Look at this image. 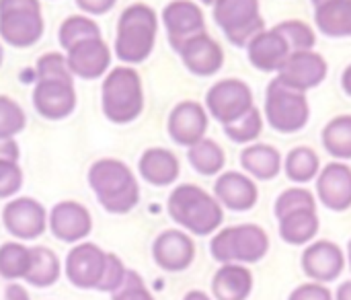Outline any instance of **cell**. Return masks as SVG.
Returning a JSON list of instances; mask_svg holds the SVG:
<instances>
[{
  "label": "cell",
  "mask_w": 351,
  "mask_h": 300,
  "mask_svg": "<svg viewBox=\"0 0 351 300\" xmlns=\"http://www.w3.org/2000/svg\"><path fill=\"white\" fill-rule=\"evenodd\" d=\"M2 220L10 235L19 239H35L47 227V212L31 198H16L6 204Z\"/></svg>",
  "instance_id": "obj_14"
},
{
  "label": "cell",
  "mask_w": 351,
  "mask_h": 300,
  "mask_svg": "<svg viewBox=\"0 0 351 300\" xmlns=\"http://www.w3.org/2000/svg\"><path fill=\"white\" fill-rule=\"evenodd\" d=\"M156 31H158V19L148 4L138 2L128 6L117 21L115 56L128 64L144 62L152 54Z\"/></svg>",
  "instance_id": "obj_3"
},
{
  "label": "cell",
  "mask_w": 351,
  "mask_h": 300,
  "mask_svg": "<svg viewBox=\"0 0 351 300\" xmlns=\"http://www.w3.org/2000/svg\"><path fill=\"white\" fill-rule=\"evenodd\" d=\"M31 249L21 243H4L0 247V276L4 280L25 278L29 272Z\"/></svg>",
  "instance_id": "obj_34"
},
{
  "label": "cell",
  "mask_w": 351,
  "mask_h": 300,
  "mask_svg": "<svg viewBox=\"0 0 351 300\" xmlns=\"http://www.w3.org/2000/svg\"><path fill=\"white\" fill-rule=\"evenodd\" d=\"M107 253L93 243L72 247L66 257V278L78 288H97L105 270Z\"/></svg>",
  "instance_id": "obj_17"
},
{
  "label": "cell",
  "mask_w": 351,
  "mask_h": 300,
  "mask_svg": "<svg viewBox=\"0 0 351 300\" xmlns=\"http://www.w3.org/2000/svg\"><path fill=\"white\" fill-rule=\"evenodd\" d=\"M66 62H68V68L72 74L93 80L107 72V68L111 64V51L101 37L86 39L68 49Z\"/></svg>",
  "instance_id": "obj_22"
},
{
  "label": "cell",
  "mask_w": 351,
  "mask_h": 300,
  "mask_svg": "<svg viewBox=\"0 0 351 300\" xmlns=\"http://www.w3.org/2000/svg\"><path fill=\"white\" fill-rule=\"evenodd\" d=\"M241 165L251 179L269 181L280 175L284 161L280 150L271 144H249L241 152Z\"/></svg>",
  "instance_id": "obj_26"
},
{
  "label": "cell",
  "mask_w": 351,
  "mask_h": 300,
  "mask_svg": "<svg viewBox=\"0 0 351 300\" xmlns=\"http://www.w3.org/2000/svg\"><path fill=\"white\" fill-rule=\"evenodd\" d=\"M6 300H29V292L21 284H10L4 292Z\"/></svg>",
  "instance_id": "obj_46"
},
{
  "label": "cell",
  "mask_w": 351,
  "mask_h": 300,
  "mask_svg": "<svg viewBox=\"0 0 351 300\" xmlns=\"http://www.w3.org/2000/svg\"><path fill=\"white\" fill-rule=\"evenodd\" d=\"M284 173L290 181L304 185L308 181H315L321 171V159L315 148L311 146H296L288 152L284 161Z\"/></svg>",
  "instance_id": "obj_29"
},
{
  "label": "cell",
  "mask_w": 351,
  "mask_h": 300,
  "mask_svg": "<svg viewBox=\"0 0 351 300\" xmlns=\"http://www.w3.org/2000/svg\"><path fill=\"white\" fill-rule=\"evenodd\" d=\"M315 25L327 37H351V0H331L317 6Z\"/></svg>",
  "instance_id": "obj_28"
},
{
  "label": "cell",
  "mask_w": 351,
  "mask_h": 300,
  "mask_svg": "<svg viewBox=\"0 0 351 300\" xmlns=\"http://www.w3.org/2000/svg\"><path fill=\"white\" fill-rule=\"evenodd\" d=\"M179 171V159L167 148H148L140 159V175L156 187L175 183Z\"/></svg>",
  "instance_id": "obj_27"
},
{
  "label": "cell",
  "mask_w": 351,
  "mask_h": 300,
  "mask_svg": "<svg viewBox=\"0 0 351 300\" xmlns=\"http://www.w3.org/2000/svg\"><path fill=\"white\" fill-rule=\"evenodd\" d=\"M263 132V115L257 107H253L251 111H247L241 119L224 126V134L239 144H249L255 142Z\"/></svg>",
  "instance_id": "obj_36"
},
{
  "label": "cell",
  "mask_w": 351,
  "mask_h": 300,
  "mask_svg": "<svg viewBox=\"0 0 351 300\" xmlns=\"http://www.w3.org/2000/svg\"><path fill=\"white\" fill-rule=\"evenodd\" d=\"M162 21L167 27L169 41L175 49L197 33L206 31V19L202 6L191 0H173L162 10Z\"/></svg>",
  "instance_id": "obj_13"
},
{
  "label": "cell",
  "mask_w": 351,
  "mask_h": 300,
  "mask_svg": "<svg viewBox=\"0 0 351 300\" xmlns=\"http://www.w3.org/2000/svg\"><path fill=\"white\" fill-rule=\"evenodd\" d=\"M154 262L167 272H183L195 259V243L183 231H165L156 237Z\"/></svg>",
  "instance_id": "obj_21"
},
{
  "label": "cell",
  "mask_w": 351,
  "mask_h": 300,
  "mask_svg": "<svg viewBox=\"0 0 351 300\" xmlns=\"http://www.w3.org/2000/svg\"><path fill=\"white\" fill-rule=\"evenodd\" d=\"M263 115L267 124L280 134H296L304 130L311 119V105L306 93L290 89L276 76L265 91Z\"/></svg>",
  "instance_id": "obj_6"
},
{
  "label": "cell",
  "mask_w": 351,
  "mask_h": 300,
  "mask_svg": "<svg viewBox=\"0 0 351 300\" xmlns=\"http://www.w3.org/2000/svg\"><path fill=\"white\" fill-rule=\"evenodd\" d=\"M37 80H72V72L68 68L66 56L51 51V54H43L37 60Z\"/></svg>",
  "instance_id": "obj_38"
},
{
  "label": "cell",
  "mask_w": 351,
  "mask_h": 300,
  "mask_svg": "<svg viewBox=\"0 0 351 300\" xmlns=\"http://www.w3.org/2000/svg\"><path fill=\"white\" fill-rule=\"evenodd\" d=\"M348 264H350V270H351V239H350V243H348Z\"/></svg>",
  "instance_id": "obj_50"
},
{
  "label": "cell",
  "mask_w": 351,
  "mask_h": 300,
  "mask_svg": "<svg viewBox=\"0 0 351 300\" xmlns=\"http://www.w3.org/2000/svg\"><path fill=\"white\" fill-rule=\"evenodd\" d=\"M253 107H255L253 91L241 78L218 80L208 91V95H206V109H208V113L216 122H220L222 126H228V124L241 119Z\"/></svg>",
  "instance_id": "obj_9"
},
{
  "label": "cell",
  "mask_w": 351,
  "mask_h": 300,
  "mask_svg": "<svg viewBox=\"0 0 351 300\" xmlns=\"http://www.w3.org/2000/svg\"><path fill=\"white\" fill-rule=\"evenodd\" d=\"M341 86H343L346 95L351 97V64L343 70V74H341Z\"/></svg>",
  "instance_id": "obj_48"
},
{
  "label": "cell",
  "mask_w": 351,
  "mask_h": 300,
  "mask_svg": "<svg viewBox=\"0 0 351 300\" xmlns=\"http://www.w3.org/2000/svg\"><path fill=\"white\" fill-rule=\"evenodd\" d=\"M113 300H154L152 295L146 290L142 278L134 272L128 274V280H123L121 290L113 297Z\"/></svg>",
  "instance_id": "obj_42"
},
{
  "label": "cell",
  "mask_w": 351,
  "mask_h": 300,
  "mask_svg": "<svg viewBox=\"0 0 351 300\" xmlns=\"http://www.w3.org/2000/svg\"><path fill=\"white\" fill-rule=\"evenodd\" d=\"M117 0H76V4L90 14H105L115 6Z\"/></svg>",
  "instance_id": "obj_44"
},
{
  "label": "cell",
  "mask_w": 351,
  "mask_h": 300,
  "mask_svg": "<svg viewBox=\"0 0 351 300\" xmlns=\"http://www.w3.org/2000/svg\"><path fill=\"white\" fill-rule=\"evenodd\" d=\"M346 268V255L333 241H313L302 253V272L319 284L333 282Z\"/></svg>",
  "instance_id": "obj_12"
},
{
  "label": "cell",
  "mask_w": 351,
  "mask_h": 300,
  "mask_svg": "<svg viewBox=\"0 0 351 300\" xmlns=\"http://www.w3.org/2000/svg\"><path fill=\"white\" fill-rule=\"evenodd\" d=\"M177 51H179L185 68L197 76H212L224 64L222 45L214 37H210L206 31L197 33L191 39H187L185 43H181Z\"/></svg>",
  "instance_id": "obj_15"
},
{
  "label": "cell",
  "mask_w": 351,
  "mask_h": 300,
  "mask_svg": "<svg viewBox=\"0 0 351 300\" xmlns=\"http://www.w3.org/2000/svg\"><path fill=\"white\" fill-rule=\"evenodd\" d=\"M93 220L78 202H60L49 214V231L66 243H76L90 233Z\"/></svg>",
  "instance_id": "obj_23"
},
{
  "label": "cell",
  "mask_w": 351,
  "mask_h": 300,
  "mask_svg": "<svg viewBox=\"0 0 351 300\" xmlns=\"http://www.w3.org/2000/svg\"><path fill=\"white\" fill-rule=\"evenodd\" d=\"M2 56H4V51H2V45H0V64H2Z\"/></svg>",
  "instance_id": "obj_53"
},
{
  "label": "cell",
  "mask_w": 351,
  "mask_h": 300,
  "mask_svg": "<svg viewBox=\"0 0 351 300\" xmlns=\"http://www.w3.org/2000/svg\"><path fill=\"white\" fill-rule=\"evenodd\" d=\"M292 49L288 41L284 39L282 33L276 31V27L263 29L247 45L249 62L261 72H280V68L286 64Z\"/></svg>",
  "instance_id": "obj_20"
},
{
  "label": "cell",
  "mask_w": 351,
  "mask_h": 300,
  "mask_svg": "<svg viewBox=\"0 0 351 300\" xmlns=\"http://www.w3.org/2000/svg\"><path fill=\"white\" fill-rule=\"evenodd\" d=\"M25 128V111L8 97H0V138H12Z\"/></svg>",
  "instance_id": "obj_39"
},
{
  "label": "cell",
  "mask_w": 351,
  "mask_h": 300,
  "mask_svg": "<svg viewBox=\"0 0 351 300\" xmlns=\"http://www.w3.org/2000/svg\"><path fill=\"white\" fill-rule=\"evenodd\" d=\"M288 300H333V292L325 284L304 282L290 292Z\"/></svg>",
  "instance_id": "obj_43"
},
{
  "label": "cell",
  "mask_w": 351,
  "mask_h": 300,
  "mask_svg": "<svg viewBox=\"0 0 351 300\" xmlns=\"http://www.w3.org/2000/svg\"><path fill=\"white\" fill-rule=\"evenodd\" d=\"M88 183L101 206L111 214H125L140 200V187L132 169L115 159L97 161L88 171Z\"/></svg>",
  "instance_id": "obj_2"
},
{
  "label": "cell",
  "mask_w": 351,
  "mask_h": 300,
  "mask_svg": "<svg viewBox=\"0 0 351 300\" xmlns=\"http://www.w3.org/2000/svg\"><path fill=\"white\" fill-rule=\"evenodd\" d=\"M187 159L191 163V167L202 173V175H218L222 169H224V163H226V154L222 150V146L210 138H204L199 140L197 144L189 146V152H187Z\"/></svg>",
  "instance_id": "obj_32"
},
{
  "label": "cell",
  "mask_w": 351,
  "mask_h": 300,
  "mask_svg": "<svg viewBox=\"0 0 351 300\" xmlns=\"http://www.w3.org/2000/svg\"><path fill=\"white\" fill-rule=\"evenodd\" d=\"M208 111L197 101H181L169 115V134L181 146H193L206 138Z\"/></svg>",
  "instance_id": "obj_18"
},
{
  "label": "cell",
  "mask_w": 351,
  "mask_h": 300,
  "mask_svg": "<svg viewBox=\"0 0 351 300\" xmlns=\"http://www.w3.org/2000/svg\"><path fill=\"white\" fill-rule=\"evenodd\" d=\"M276 31L284 35L292 51H306V49H315L317 45V33L304 21H298V19L282 21L276 25Z\"/></svg>",
  "instance_id": "obj_35"
},
{
  "label": "cell",
  "mask_w": 351,
  "mask_h": 300,
  "mask_svg": "<svg viewBox=\"0 0 351 300\" xmlns=\"http://www.w3.org/2000/svg\"><path fill=\"white\" fill-rule=\"evenodd\" d=\"M199 2H202V4H208V6H214L216 0H199Z\"/></svg>",
  "instance_id": "obj_52"
},
{
  "label": "cell",
  "mask_w": 351,
  "mask_h": 300,
  "mask_svg": "<svg viewBox=\"0 0 351 300\" xmlns=\"http://www.w3.org/2000/svg\"><path fill=\"white\" fill-rule=\"evenodd\" d=\"M333 300H351V280H346V282L339 284Z\"/></svg>",
  "instance_id": "obj_47"
},
{
  "label": "cell",
  "mask_w": 351,
  "mask_h": 300,
  "mask_svg": "<svg viewBox=\"0 0 351 300\" xmlns=\"http://www.w3.org/2000/svg\"><path fill=\"white\" fill-rule=\"evenodd\" d=\"M319 202L315 198V194L306 187H288L284 189L278 200H276V206H274V212H276V218H282L284 214L292 212V210H300V208H317Z\"/></svg>",
  "instance_id": "obj_37"
},
{
  "label": "cell",
  "mask_w": 351,
  "mask_h": 300,
  "mask_svg": "<svg viewBox=\"0 0 351 300\" xmlns=\"http://www.w3.org/2000/svg\"><path fill=\"white\" fill-rule=\"evenodd\" d=\"M216 300H247L253 292V274L247 266L224 264L212 280Z\"/></svg>",
  "instance_id": "obj_24"
},
{
  "label": "cell",
  "mask_w": 351,
  "mask_h": 300,
  "mask_svg": "<svg viewBox=\"0 0 351 300\" xmlns=\"http://www.w3.org/2000/svg\"><path fill=\"white\" fill-rule=\"evenodd\" d=\"M0 161H8V163L19 161V146L12 138H0Z\"/></svg>",
  "instance_id": "obj_45"
},
{
  "label": "cell",
  "mask_w": 351,
  "mask_h": 300,
  "mask_svg": "<svg viewBox=\"0 0 351 300\" xmlns=\"http://www.w3.org/2000/svg\"><path fill=\"white\" fill-rule=\"evenodd\" d=\"M167 208L177 224L199 237L212 235L214 231L220 229L224 220V210L220 202L214 196H210L206 189L191 183H183L175 187L173 194L169 196Z\"/></svg>",
  "instance_id": "obj_1"
},
{
  "label": "cell",
  "mask_w": 351,
  "mask_h": 300,
  "mask_svg": "<svg viewBox=\"0 0 351 300\" xmlns=\"http://www.w3.org/2000/svg\"><path fill=\"white\" fill-rule=\"evenodd\" d=\"M125 276H128V274H125V268H123V264L119 262V257H115L113 253H107L105 270H103V276H101V282H99L97 290H103V292L117 290V288H121Z\"/></svg>",
  "instance_id": "obj_40"
},
{
  "label": "cell",
  "mask_w": 351,
  "mask_h": 300,
  "mask_svg": "<svg viewBox=\"0 0 351 300\" xmlns=\"http://www.w3.org/2000/svg\"><path fill=\"white\" fill-rule=\"evenodd\" d=\"M323 148L337 161L351 159V115H337L333 117L321 134Z\"/></svg>",
  "instance_id": "obj_30"
},
{
  "label": "cell",
  "mask_w": 351,
  "mask_h": 300,
  "mask_svg": "<svg viewBox=\"0 0 351 300\" xmlns=\"http://www.w3.org/2000/svg\"><path fill=\"white\" fill-rule=\"evenodd\" d=\"M101 37V29L99 25L82 14H74L68 16L62 25H60V45L68 51L70 47L86 41V39H97Z\"/></svg>",
  "instance_id": "obj_33"
},
{
  "label": "cell",
  "mask_w": 351,
  "mask_h": 300,
  "mask_svg": "<svg viewBox=\"0 0 351 300\" xmlns=\"http://www.w3.org/2000/svg\"><path fill=\"white\" fill-rule=\"evenodd\" d=\"M214 21L232 45L247 47L249 41L265 29L259 0H216Z\"/></svg>",
  "instance_id": "obj_8"
},
{
  "label": "cell",
  "mask_w": 351,
  "mask_h": 300,
  "mask_svg": "<svg viewBox=\"0 0 351 300\" xmlns=\"http://www.w3.org/2000/svg\"><path fill=\"white\" fill-rule=\"evenodd\" d=\"M33 105L45 119H64L74 111L76 93L72 80H37Z\"/></svg>",
  "instance_id": "obj_16"
},
{
  "label": "cell",
  "mask_w": 351,
  "mask_h": 300,
  "mask_svg": "<svg viewBox=\"0 0 351 300\" xmlns=\"http://www.w3.org/2000/svg\"><path fill=\"white\" fill-rule=\"evenodd\" d=\"M325 2H331V0H313L315 8H317V6H321V4H325Z\"/></svg>",
  "instance_id": "obj_51"
},
{
  "label": "cell",
  "mask_w": 351,
  "mask_h": 300,
  "mask_svg": "<svg viewBox=\"0 0 351 300\" xmlns=\"http://www.w3.org/2000/svg\"><path fill=\"white\" fill-rule=\"evenodd\" d=\"M280 237L288 245H311L319 233V208H300L278 218Z\"/></svg>",
  "instance_id": "obj_25"
},
{
  "label": "cell",
  "mask_w": 351,
  "mask_h": 300,
  "mask_svg": "<svg viewBox=\"0 0 351 300\" xmlns=\"http://www.w3.org/2000/svg\"><path fill=\"white\" fill-rule=\"evenodd\" d=\"M43 35L39 0H0V37L14 47H29Z\"/></svg>",
  "instance_id": "obj_7"
},
{
  "label": "cell",
  "mask_w": 351,
  "mask_h": 300,
  "mask_svg": "<svg viewBox=\"0 0 351 300\" xmlns=\"http://www.w3.org/2000/svg\"><path fill=\"white\" fill-rule=\"evenodd\" d=\"M23 185V173L16 163L0 161V198H12Z\"/></svg>",
  "instance_id": "obj_41"
},
{
  "label": "cell",
  "mask_w": 351,
  "mask_h": 300,
  "mask_svg": "<svg viewBox=\"0 0 351 300\" xmlns=\"http://www.w3.org/2000/svg\"><path fill=\"white\" fill-rule=\"evenodd\" d=\"M183 300H212L206 292H202V290H191V292H187L185 295V299Z\"/></svg>",
  "instance_id": "obj_49"
},
{
  "label": "cell",
  "mask_w": 351,
  "mask_h": 300,
  "mask_svg": "<svg viewBox=\"0 0 351 300\" xmlns=\"http://www.w3.org/2000/svg\"><path fill=\"white\" fill-rule=\"evenodd\" d=\"M212 257L224 264H257L269 251V237L259 224H237L222 229L210 243Z\"/></svg>",
  "instance_id": "obj_5"
},
{
  "label": "cell",
  "mask_w": 351,
  "mask_h": 300,
  "mask_svg": "<svg viewBox=\"0 0 351 300\" xmlns=\"http://www.w3.org/2000/svg\"><path fill=\"white\" fill-rule=\"evenodd\" d=\"M317 202L333 212H346L351 208V167L333 161L325 165L317 175Z\"/></svg>",
  "instance_id": "obj_11"
},
{
  "label": "cell",
  "mask_w": 351,
  "mask_h": 300,
  "mask_svg": "<svg viewBox=\"0 0 351 300\" xmlns=\"http://www.w3.org/2000/svg\"><path fill=\"white\" fill-rule=\"evenodd\" d=\"M60 278V262L53 251L45 247H31V262L25 280L37 288L51 286Z\"/></svg>",
  "instance_id": "obj_31"
},
{
  "label": "cell",
  "mask_w": 351,
  "mask_h": 300,
  "mask_svg": "<svg viewBox=\"0 0 351 300\" xmlns=\"http://www.w3.org/2000/svg\"><path fill=\"white\" fill-rule=\"evenodd\" d=\"M101 103L107 119L115 124L134 122L144 109V91L140 74L132 66L113 68L103 80Z\"/></svg>",
  "instance_id": "obj_4"
},
{
  "label": "cell",
  "mask_w": 351,
  "mask_h": 300,
  "mask_svg": "<svg viewBox=\"0 0 351 300\" xmlns=\"http://www.w3.org/2000/svg\"><path fill=\"white\" fill-rule=\"evenodd\" d=\"M327 74H329L327 60L319 51L306 49V51H292L286 64L280 68L278 78L290 89L306 93L319 86L327 78Z\"/></svg>",
  "instance_id": "obj_10"
},
{
  "label": "cell",
  "mask_w": 351,
  "mask_h": 300,
  "mask_svg": "<svg viewBox=\"0 0 351 300\" xmlns=\"http://www.w3.org/2000/svg\"><path fill=\"white\" fill-rule=\"evenodd\" d=\"M214 198L220 202V206H226L228 210L249 212L259 200V189L249 175L226 171L214 183Z\"/></svg>",
  "instance_id": "obj_19"
}]
</instances>
